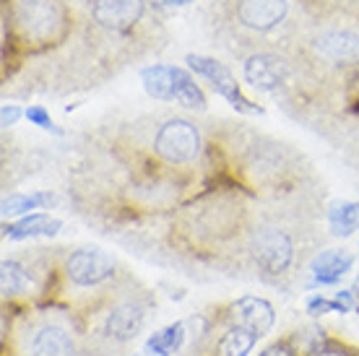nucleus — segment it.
Returning a JSON list of instances; mask_svg holds the SVG:
<instances>
[{
	"mask_svg": "<svg viewBox=\"0 0 359 356\" xmlns=\"http://www.w3.org/2000/svg\"><path fill=\"white\" fill-rule=\"evenodd\" d=\"M60 226H63V221H57V219H50V216H45V214H32L16 224H8V226L3 229V237H6V240L53 237V234L60 232Z\"/></svg>",
	"mask_w": 359,
	"mask_h": 356,
	"instance_id": "obj_11",
	"label": "nucleus"
},
{
	"mask_svg": "<svg viewBox=\"0 0 359 356\" xmlns=\"http://www.w3.org/2000/svg\"><path fill=\"white\" fill-rule=\"evenodd\" d=\"M351 263H354V258L346 255V252H341V249H325V252H320V255L313 260V266H310L313 281L320 286L339 284V281L351 271Z\"/></svg>",
	"mask_w": 359,
	"mask_h": 356,
	"instance_id": "obj_9",
	"label": "nucleus"
},
{
	"mask_svg": "<svg viewBox=\"0 0 359 356\" xmlns=\"http://www.w3.org/2000/svg\"><path fill=\"white\" fill-rule=\"evenodd\" d=\"M193 0H162V6H188Z\"/></svg>",
	"mask_w": 359,
	"mask_h": 356,
	"instance_id": "obj_24",
	"label": "nucleus"
},
{
	"mask_svg": "<svg viewBox=\"0 0 359 356\" xmlns=\"http://www.w3.org/2000/svg\"><path fill=\"white\" fill-rule=\"evenodd\" d=\"M0 289L6 296H18L27 294L29 286H32V276H29V268L21 266L18 260H3L0 266Z\"/></svg>",
	"mask_w": 359,
	"mask_h": 356,
	"instance_id": "obj_15",
	"label": "nucleus"
},
{
	"mask_svg": "<svg viewBox=\"0 0 359 356\" xmlns=\"http://www.w3.org/2000/svg\"><path fill=\"white\" fill-rule=\"evenodd\" d=\"M328 224H331V234H336V237H349L354 229H359V200L336 203L328 211Z\"/></svg>",
	"mask_w": 359,
	"mask_h": 356,
	"instance_id": "obj_17",
	"label": "nucleus"
},
{
	"mask_svg": "<svg viewBox=\"0 0 359 356\" xmlns=\"http://www.w3.org/2000/svg\"><path fill=\"white\" fill-rule=\"evenodd\" d=\"M151 149L164 164L185 167V164H193L198 159V153L203 149V141H201V130H198V125L193 120L175 115L167 117L154 130Z\"/></svg>",
	"mask_w": 359,
	"mask_h": 356,
	"instance_id": "obj_2",
	"label": "nucleus"
},
{
	"mask_svg": "<svg viewBox=\"0 0 359 356\" xmlns=\"http://www.w3.org/2000/svg\"><path fill=\"white\" fill-rule=\"evenodd\" d=\"M141 81L146 94L156 102H175V65H149L141 71Z\"/></svg>",
	"mask_w": 359,
	"mask_h": 356,
	"instance_id": "obj_12",
	"label": "nucleus"
},
{
	"mask_svg": "<svg viewBox=\"0 0 359 356\" xmlns=\"http://www.w3.org/2000/svg\"><path fill=\"white\" fill-rule=\"evenodd\" d=\"M146 322L144 307L135 302V299H126V302H117L112 310L107 312V320H104V333L117 343H128L133 341Z\"/></svg>",
	"mask_w": 359,
	"mask_h": 356,
	"instance_id": "obj_8",
	"label": "nucleus"
},
{
	"mask_svg": "<svg viewBox=\"0 0 359 356\" xmlns=\"http://www.w3.org/2000/svg\"><path fill=\"white\" fill-rule=\"evenodd\" d=\"M182 343H185V322H172L167 328L151 333L146 341V348H151L159 356H172L175 351H180Z\"/></svg>",
	"mask_w": 359,
	"mask_h": 356,
	"instance_id": "obj_16",
	"label": "nucleus"
},
{
	"mask_svg": "<svg viewBox=\"0 0 359 356\" xmlns=\"http://www.w3.org/2000/svg\"><path fill=\"white\" fill-rule=\"evenodd\" d=\"M57 198L53 193H32V196H8L3 200V219L11 216H24L34 208H50Z\"/></svg>",
	"mask_w": 359,
	"mask_h": 356,
	"instance_id": "obj_18",
	"label": "nucleus"
},
{
	"mask_svg": "<svg viewBox=\"0 0 359 356\" xmlns=\"http://www.w3.org/2000/svg\"><path fill=\"white\" fill-rule=\"evenodd\" d=\"M357 289H359V276H357V284H354V292H357Z\"/></svg>",
	"mask_w": 359,
	"mask_h": 356,
	"instance_id": "obj_26",
	"label": "nucleus"
},
{
	"mask_svg": "<svg viewBox=\"0 0 359 356\" xmlns=\"http://www.w3.org/2000/svg\"><path fill=\"white\" fill-rule=\"evenodd\" d=\"M32 356H76V343L65 328L45 325L32 338Z\"/></svg>",
	"mask_w": 359,
	"mask_h": 356,
	"instance_id": "obj_10",
	"label": "nucleus"
},
{
	"mask_svg": "<svg viewBox=\"0 0 359 356\" xmlns=\"http://www.w3.org/2000/svg\"><path fill=\"white\" fill-rule=\"evenodd\" d=\"M141 356H159V354H154L151 348H144V351H141Z\"/></svg>",
	"mask_w": 359,
	"mask_h": 356,
	"instance_id": "obj_25",
	"label": "nucleus"
},
{
	"mask_svg": "<svg viewBox=\"0 0 359 356\" xmlns=\"http://www.w3.org/2000/svg\"><path fill=\"white\" fill-rule=\"evenodd\" d=\"M250 255L266 276L287 273L294 260V242L278 226H261L250 240Z\"/></svg>",
	"mask_w": 359,
	"mask_h": 356,
	"instance_id": "obj_4",
	"label": "nucleus"
},
{
	"mask_svg": "<svg viewBox=\"0 0 359 356\" xmlns=\"http://www.w3.org/2000/svg\"><path fill=\"white\" fill-rule=\"evenodd\" d=\"M307 312L318 317V315H328V312H349V307L339 299H323V296H313L310 302H307Z\"/></svg>",
	"mask_w": 359,
	"mask_h": 356,
	"instance_id": "obj_19",
	"label": "nucleus"
},
{
	"mask_svg": "<svg viewBox=\"0 0 359 356\" xmlns=\"http://www.w3.org/2000/svg\"><path fill=\"white\" fill-rule=\"evenodd\" d=\"M243 76L252 89L281 94L292 81V60L281 50H258L243 60Z\"/></svg>",
	"mask_w": 359,
	"mask_h": 356,
	"instance_id": "obj_3",
	"label": "nucleus"
},
{
	"mask_svg": "<svg viewBox=\"0 0 359 356\" xmlns=\"http://www.w3.org/2000/svg\"><path fill=\"white\" fill-rule=\"evenodd\" d=\"M21 117V109L16 104H3V125L11 128V125H16V120Z\"/></svg>",
	"mask_w": 359,
	"mask_h": 356,
	"instance_id": "obj_23",
	"label": "nucleus"
},
{
	"mask_svg": "<svg viewBox=\"0 0 359 356\" xmlns=\"http://www.w3.org/2000/svg\"><path fill=\"white\" fill-rule=\"evenodd\" d=\"M208 16L219 45L245 60L258 50H278L294 0H211Z\"/></svg>",
	"mask_w": 359,
	"mask_h": 356,
	"instance_id": "obj_1",
	"label": "nucleus"
},
{
	"mask_svg": "<svg viewBox=\"0 0 359 356\" xmlns=\"http://www.w3.org/2000/svg\"><path fill=\"white\" fill-rule=\"evenodd\" d=\"M185 62L190 65V71H196L198 76H203V78L211 81V89H214L216 94H222V97H224L234 109H240V112H245V115H255V112L261 115L263 112L258 104H252L250 99L240 91L237 78H234L232 71H229L222 60H216V57H206V55H188Z\"/></svg>",
	"mask_w": 359,
	"mask_h": 356,
	"instance_id": "obj_5",
	"label": "nucleus"
},
{
	"mask_svg": "<svg viewBox=\"0 0 359 356\" xmlns=\"http://www.w3.org/2000/svg\"><path fill=\"white\" fill-rule=\"evenodd\" d=\"M258 336L248 328L232 325L216 343V356H248L255 346Z\"/></svg>",
	"mask_w": 359,
	"mask_h": 356,
	"instance_id": "obj_13",
	"label": "nucleus"
},
{
	"mask_svg": "<svg viewBox=\"0 0 359 356\" xmlns=\"http://www.w3.org/2000/svg\"><path fill=\"white\" fill-rule=\"evenodd\" d=\"M226 320L232 322V325L252 330V333L261 338V336H266V333L273 328L276 315H273L271 302H266L261 296H243V299H237V302L229 304Z\"/></svg>",
	"mask_w": 359,
	"mask_h": 356,
	"instance_id": "obj_7",
	"label": "nucleus"
},
{
	"mask_svg": "<svg viewBox=\"0 0 359 356\" xmlns=\"http://www.w3.org/2000/svg\"><path fill=\"white\" fill-rule=\"evenodd\" d=\"M27 120L32 125H36V128H42V130H55V133H60L57 128H55V123H53V117L47 115V109L45 107H39V104H34V107H29L27 112Z\"/></svg>",
	"mask_w": 359,
	"mask_h": 356,
	"instance_id": "obj_20",
	"label": "nucleus"
},
{
	"mask_svg": "<svg viewBox=\"0 0 359 356\" xmlns=\"http://www.w3.org/2000/svg\"><path fill=\"white\" fill-rule=\"evenodd\" d=\"M175 102L188 109H206V94L188 71L175 65Z\"/></svg>",
	"mask_w": 359,
	"mask_h": 356,
	"instance_id": "obj_14",
	"label": "nucleus"
},
{
	"mask_svg": "<svg viewBox=\"0 0 359 356\" xmlns=\"http://www.w3.org/2000/svg\"><path fill=\"white\" fill-rule=\"evenodd\" d=\"M310 356H351L349 351H344L339 343H333V341H328L323 348H318V351H313Z\"/></svg>",
	"mask_w": 359,
	"mask_h": 356,
	"instance_id": "obj_21",
	"label": "nucleus"
},
{
	"mask_svg": "<svg viewBox=\"0 0 359 356\" xmlns=\"http://www.w3.org/2000/svg\"><path fill=\"white\" fill-rule=\"evenodd\" d=\"M65 278L76 286H99L115 273V260L102 249H76L65 260Z\"/></svg>",
	"mask_w": 359,
	"mask_h": 356,
	"instance_id": "obj_6",
	"label": "nucleus"
},
{
	"mask_svg": "<svg viewBox=\"0 0 359 356\" xmlns=\"http://www.w3.org/2000/svg\"><path fill=\"white\" fill-rule=\"evenodd\" d=\"M261 356H297V354H294V348L289 346V343H273V346L266 348Z\"/></svg>",
	"mask_w": 359,
	"mask_h": 356,
	"instance_id": "obj_22",
	"label": "nucleus"
}]
</instances>
